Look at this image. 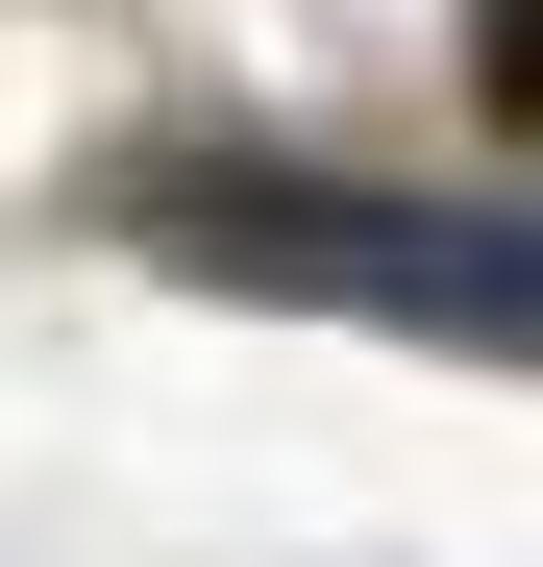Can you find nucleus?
Segmentation results:
<instances>
[{
	"label": "nucleus",
	"instance_id": "f257e3e1",
	"mask_svg": "<svg viewBox=\"0 0 543 567\" xmlns=\"http://www.w3.org/2000/svg\"><path fill=\"white\" fill-rule=\"evenodd\" d=\"M124 223L173 271H223V297H297V321H420V346H519L543 321L494 198H371V173H297V148H173Z\"/></svg>",
	"mask_w": 543,
	"mask_h": 567
}]
</instances>
